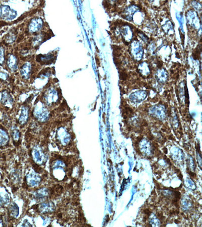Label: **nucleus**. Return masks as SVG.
<instances>
[{"label": "nucleus", "instance_id": "f257e3e1", "mask_svg": "<svg viewBox=\"0 0 202 227\" xmlns=\"http://www.w3.org/2000/svg\"><path fill=\"white\" fill-rule=\"evenodd\" d=\"M43 98V103L46 105L52 106L57 104L60 100V94L55 88H50L44 92Z\"/></svg>", "mask_w": 202, "mask_h": 227}, {"label": "nucleus", "instance_id": "f03ea898", "mask_svg": "<svg viewBox=\"0 0 202 227\" xmlns=\"http://www.w3.org/2000/svg\"><path fill=\"white\" fill-rule=\"evenodd\" d=\"M33 114L36 118L39 120H46L49 118V110L43 101L37 102L34 106Z\"/></svg>", "mask_w": 202, "mask_h": 227}, {"label": "nucleus", "instance_id": "7ed1b4c3", "mask_svg": "<svg viewBox=\"0 0 202 227\" xmlns=\"http://www.w3.org/2000/svg\"><path fill=\"white\" fill-rule=\"evenodd\" d=\"M16 16V11L12 9L9 6H0V18L4 20H12Z\"/></svg>", "mask_w": 202, "mask_h": 227}, {"label": "nucleus", "instance_id": "20e7f679", "mask_svg": "<svg viewBox=\"0 0 202 227\" xmlns=\"http://www.w3.org/2000/svg\"><path fill=\"white\" fill-rule=\"evenodd\" d=\"M43 24V21L41 18H34L29 24V31L31 33H38L42 29Z\"/></svg>", "mask_w": 202, "mask_h": 227}, {"label": "nucleus", "instance_id": "39448f33", "mask_svg": "<svg viewBox=\"0 0 202 227\" xmlns=\"http://www.w3.org/2000/svg\"><path fill=\"white\" fill-rule=\"evenodd\" d=\"M33 72V66L31 63H25L21 68L20 73L24 79L28 80L31 76Z\"/></svg>", "mask_w": 202, "mask_h": 227}, {"label": "nucleus", "instance_id": "423d86ee", "mask_svg": "<svg viewBox=\"0 0 202 227\" xmlns=\"http://www.w3.org/2000/svg\"><path fill=\"white\" fill-rule=\"evenodd\" d=\"M7 65L9 69L11 71H16L18 67L17 58L14 55H9L7 59Z\"/></svg>", "mask_w": 202, "mask_h": 227}, {"label": "nucleus", "instance_id": "0eeeda50", "mask_svg": "<svg viewBox=\"0 0 202 227\" xmlns=\"http://www.w3.org/2000/svg\"><path fill=\"white\" fill-rule=\"evenodd\" d=\"M1 103L3 105L8 107H12L13 105V99L11 95L6 90L2 91Z\"/></svg>", "mask_w": 202, "mask_h": 227}, {"label": "nucleus", "instance_id": "6e6552de", "mask_svg": "<svg viewBox=\"0 0 202 227\" xmlns=\"http://www.w3.org/2000/svg\"><path fill=\"white\" fill-rule=\"evenodd\" d=\"M29 109L27 106L23 105L21 109L19 120L21 122H25L29 118Z\"/></svg>", "mask_w": 202, "mask_h": 227}, {"label": "nucleus", "instance_id": "1a4fd4ad", "mask_svg": "<svg viewBox=\"0 0 202 227\" xmlns=\"http://www.w3.org/2000/svg\"><path fill=\"white\" fill-rule=\"evenodd\" d=\"M38 58L39 60L38 62L43 63V64L51 63V61H52L53 60V57L52 55L43 56L42 57H38Z\"/></svg>", "mask_w": 202, "mask_h": 227}, {"label": "nucleus", "instance_id": "9d476101", "mask_svg": "<svg viewBox=\"0 0 202 227\" xmlns=\"http://www.w3.org/2000/svg\"><path fill=\"white\" fill-rule=\"evenodd\" d=\"M5 62V49L2 46H0V65L3 66Z\"/></svg>", "mask_w": 202, "mask_h": 227}, {"label": "nucleus", "instance_id": "9b49d317", "mask_svg": "<svg viewBox=\"0 0 202 227\" xmlns=\"http://www.w3.org/2000/svg\"><path fill=\"white\" fill-rule=\"evenodd\" d=\"M15 38H16V37H15V34H14L12 33H10L6 38V42L8 43H12L15 41Z\"/></svg>", "mask_w": 202, "mask_h": 227}, {"label": "nucleus", "instance_id": "f8f14e48", "mask_svg": "<svg viewBox=\"0 0 202 227\" xmlns=\"http://www.w3.org/2000/svg\"><path fill=\"white\" fill-rule=\"evenodd\" d=\"M7 140H8V138H7L6 134L3 132L1 133V134H0V145L5 144Z\"/></svg>", "mask_w": 202, "mask_h": 227}, {"label": "nucleus", "instance_id": "ddd939ff", "mask_svg": "<svg viewBox=\"0 0 202 227\" xmlns=\"http://www.w3.org/2000/svg\"><path fill=\"white\" fill-rule=\"evenodd\" d=\"M9 75L7 73L0 71V79L3 80H6L8 78Z\"/></svg>", "mask_w": 202, "mask_h": 227}, {"label": "nucleus", "instance_id": "4468645a", "mask_svg": "<svg viewBox=\"0 0 202 227\" xmlns=\"http://www.w3.org/2000/svg\"><path fill=\"white\" fill-rule=\"evenodd\" d=\"M119 76L120 79L121 80H126V79H127L128 77L127 73L125 72L124 71H122L120 73Z\"/></svg>", "mask_w": 202, "mask_h": 227}, {"label": "nucleus", "instance_id": "2eb2a0df", "mask_svg": "<svg viewBox=\"0 0 202 227\" xmlns=\"http://www.w3.org/2000/svg\"><path fill=\"white\" fill-rule=\"evenodd\" d=\"M144 213H145L146 215L148 216H149L150 215V214L152 213V211H150V210H149V209H146V210H145V211H144Z\"/></svg>", "mask_w": 202, "mask_h": 227}, {"label": "nucleus", "instance_id": "dca6fc26", "mask_svg": "<svg viewBox=\"0 0 202 227\" xmlns=\"http://www.w3.org/2000/svg\"><path fill=\"white\" fill-rule=\"evenodd\" d=\"M157 216L158 218H159V219H160V220H163L164 218L162 213H158Z\"/></svg>", "mask_w": 202, "mask_h": 227}, {"label": "nucleus", "instance_id": "f3484780", "mask_svg": "<svg viewBox=\"0 0 202 227\" xmlns=\"http://www.w3.org/2000/svg\"><path fill=\"white\" fill-rule=\"evenodd\" d=\"M148 138L149 140H152V139H153V136L152 134H150L148 136Z\"/></svg>", "mask_w": 202, "mask_h": 227}, {"label": "nucleus", "instance_id": "a211bd4d", "mask_svg": "<svg viewBox=\"0 0 202 227\" xmlns=\"http://www.w3.org/2000/svg\"><path fill=\"white\" fill-rule=\"evenodd\" d=\"M189 174H190V176H191V177H194L195 176V173H193V172H191L190 171V172H189Z\"/></svg>", "mask_w": 202, "mask_h": 227}, {"label": "nucleus", "instance_id": "6ab92c4d", "mask_svg": "<svg viewBox=\"0 0 202 227\" xmlns=\"http://www.w3.org/2000/svg\"><path fill=\"white\" fill-rule=\"evenodd\" d=\"M142 139V136H140L137 137V142L138 141H140L141 140V139Z\"/></svg>", "mask_w": 202, "mask_h": 227}, {"label": "nucleus", "instance_id": "aec40b11", "mask_svg": "<svg viewBox=\"0 0 202 227\" xmlns=\"http://www.w3.org/2000/svg\"><path fill=\"white\" fill-rule=\"evenodd\" d=\"M148 123L146 121H144V122H142V125L143 126H146L148 125Z\"/></svg>", "mask_w": 202, "mask_h": 227}, {"label": "nucleus", "instance_id": "412c9836", "mask_svg": "<svg viewBox=\"0 0 202 227\" xmlns=\"http://www.w3.org/2000/svg\"><path fill=\"white\" fill-rule=\"evenodd\" d=\"M163 150L165 154H167L168 151H167V149L166 147H164V149H163Z\"/></svg>", "mask_w": 202, "mask_h": 227}, {"label": "nucleus", "instance_id": "4be33fe9", "mask_svg": "<svg viewBox=\"0 0 202 227\" xmlns=\"http://www.w3.org/2000/svg\"><path fill=\"white\" fill-rule=\"evenodd\" d=\"M174 222H175V223H176V224H179V221H178V220H174Z\"/></svg>", "mask_w": 202, "mask_h": 227}]
</instances>
